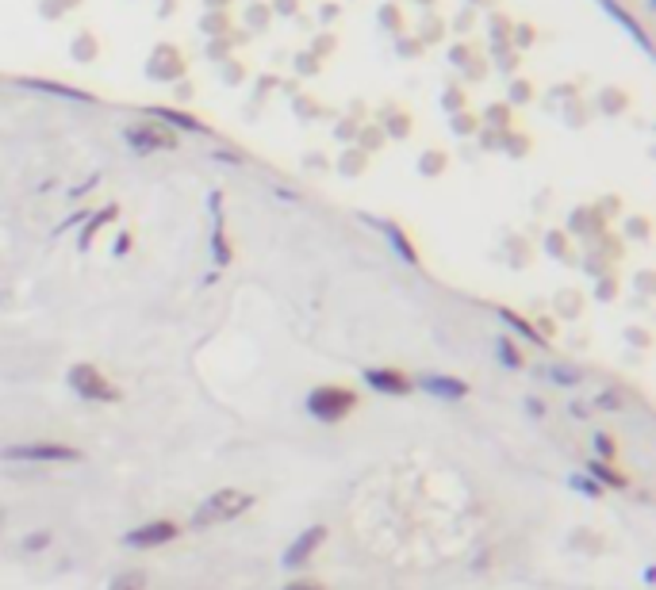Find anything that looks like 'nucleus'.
Wrapping results in <instances>:
<instances>
[{
	"instance_id": "6",
	"label": "nucleus",
	"mask_w": 656,
	"mask_h": 590,
	"mask_svg": "<svg viewBox=\"0 0 656 590\" xmlns=\"http://www.w3.org/2000/svg\"><path fill=\"white\" fill-rule=\"evenodd\" d=\"M323 540H327V529L323 526H311V529H303L292 545L284 548V556H280V564L288 567V571H296V567H303L315 556V548H323Z\"/></svg>"
},
{
	"instance_id": "26",
	"label": "nucleus",
	"mask_w": 656,
	"mask_h": 590,
	"mask_svg": "<svg viewBox=\"0 0 656 590\" xmlns=\"http://www.w3.org/2000/svg\"><path fill=\"white\" fill-rule=\"evenodd\" d=\"M453 130H457V135H472V130H476V116H469V111H457V116H453Z\"/></svg>"
},
{
	"instance_id": "43",
	"label": "nucleus",
	"mask_w": 656,
	"mask_h": 590,
	"mask_svg": "<svg viewBox=\"0 0 656 590\" xmlns=\"http://www.w3.org/2000/svg\"><path fill=\"white\" fill-rule=\"evenodd\" d=\"M127 250H131V238H127V234H119V242H116V253H119V257H123V253H127Z\"/></svg>"
},
{
	"instance_id": "12",
	"label": "nucleus",
	"mask_w": 656,
	"mask_h": 590,
	"mask_svg": "<svg viewBox=\"0 0 656 590\" xmlns=\"http://www.w3.org/2000/svg\"><path fill=\"white\" fill-rule=\"evenodd\" d=\"M587 475H591V480H595L599 487H603V483H606V487H618V490H626V487H630V480H626V475H622V471H614V468L606 464V461H595V464L587 468Z\"/></svg>"
},
{
	"instance_id": "41",
	"label": "nucleus",
	"mask_w": 656,
	"mask_h": 590,
	"mask_svg": "<svg viewBox=\"0 0 656 590\" xmlns=\"http://www.w3.org/2000/svg\"><path fill=\"white\" fill-rule=\"evenodd\" d=\"M606 111H622V96H618V92L606 96Z\"/></svg>"
},
{
	"instance_id": "36",
	"label": "nucleus",
	"mask_w": 656,
	"mask_h": 590,
	"mask_svg": "<svg viewBox=\"0 0 656 590\" xmlns=\"http://www.w3.org/2000/svg\"><path fill=\"white\" fill-rule=\"evenodd\" d=\"M223 24H227V15H212V20H207V27H204V31H207V35H219V31H223Z\"/></svg>"
},
{
	"instance_id": "1",
	"label": "nucleus",
	"mask_w": 656,
	"mask_h": 590,
	"mask_svg": "<svg viewBox=\"0 0 656 590\" xmlns=\"http://www.w3.org/2000/svg\"><path fill=\"white\" fill-rule=\"evenodd\" d=\"M253 506V495L250 490H238V487H223L215 495H207L196 510H192V529H212L219 521H231V518H242Z\"/></svg>"
},
{
	"instance_id": "15",
	"label": "nucleus",
	"mask_w": 656,
	"mask_h": 590,
	"mask_svg": "<svg viewBox=\"0 0 656 590\" xmlns=\"http://www.w3.org/2000/svg\"><path fill=\"white\" fill-rule=\"evenodd\" d=\"M212 211H215V265H231V250H227V238H223V211H219V195H212Z\"/></svg>"
},
{
	"instance_id": "22",
	"label": "nucleus",
	"mask_w": 656,
	"mask_h": 590,
	"mask_svg": "<svg viewBox=\"0 0 656 590\" xmlns=\"http://www.w3.org/2000/svg\"><path fill=\"white\" fill-rule=\"evenodd\" d=\"M108 219H116V207H104V211H100V215H92V223L85 226V234H81V250H89V245H92V234H96V231H100V226H104Z\"/></svg>"
},
{
	"instance_id": "10",
	"label": "nucleus",
	"mask_w": 656,
	"mask_h": 590,
	"mask_svg": "<svg viewBox=\"0 0 656 590\" xmlns=\"http://www.w3.org/2000/svg\"><path fill=\"white\" fill-rule=\"evenodd\" d=\"M181 73H185V62L177 54V46H157L154 62H150V77L169 81V77H181Z\"/></svg>"
},
{
	"instance_id": "23",
	"label": "nucleus",
	"mask_w": 656,
	"mask_h": 590,
	"mask_svg": "<svg viewBox=\"0 0 656 590\" xmlns=\"http://www.w3.org/2000/svg\"><path fill=\"white\" fill-rule=\"evenodd\" d=\"M484 119H488L491 127L503 130V127H510V108H507V104H491V108L484 111Z\"/></svg>"
},
{
	"instance_id": "48",
	"label": "nucleus",
	"mask_w": 656,
	"mask_h": 590,
	"mask_svg": "<svg viewBox=\"0 0 656 590\" xmlns=\"http://www.w3.org/2000/svg\"><path fill=\"white\" fill-rule=\"evenodd\" d=\"M476 5H480V0H476Z\"/></svg>"
},
{
	"instance_id": "13",
	"label": "nucleus",
	"mask_w": 656,
	"mask_h": 590,
	"mask_svg": "<svg viewBox=\"0 0 656 590\" xmlns=\"http://www.w3.org/2000/svg\"><path fill=\"white\" fill-rule=\"evenodd\" d=\"M499 319H503V322H507V326H510V330H515L518 338L534 341V346H546V338L537 334V326H530V322H526L522 315H515V310H507V307H503V310H499Z\"/></svg>"
},
{
	"instance_id": "2",
	"label": "nucleus",
	"mask_w": 656,
	"mask_h": 590,
	"mask_svg": "<svg viewBox=\"0 0 656 590\" xmlns=\"http://www.w3.org/2000/svg\"><path fill=\"white\" fill-rule=\"evenodd\" d=\"M0 461H20V464H73V461H81V449H77V445H62V441H27V445L0 449Z\"/></svg>"
},
{
	"instance_id": "20",
	"label": "nucleus",
	"mask_w": 656,
	"mask_h": 590,
	"mask_svg": "<svg viewBox=\"0 0 656 590\" xmlns=\"http://www.w3.org/2000/svg\"><path fill=\"white\" fill-rule=\"evenodd\" d=\"M445 166H450V157H445L442 150H430V154H423V161H419V173H423V176H438Z\"/></svg>"
},
{
	"instance_id": "34",
	"label": "nucleus",
	"mask_w": 656,
	"mask_h": 590,
	"mask_svg": "<svg viewBox=\"0 0 656 590\" xmlns=\"http://www.w3.org/2000/svg\"><path fill=\"white\" fill-rule=\"evenodd\" d=\"M546 245H549V253H553V257H565V238H561V234H549V242H546Z\"/></svg>"
},
{
	"instance_id": "25",
	"label": "nucleus",
	"mask_w": 656,
	"mask_h": 590,
	"mask_svg": "<svg viewBox=\"0 0 656 590\" xmlns=\"http://www.w3.org/2000/svg\"><path fill=\"white\" fill-rule=\"evenodd\" d=\"M568 483H572L575 490H584V495H591V499H599V495H603V487H599L595 480H587V475H572Z\"/></svg>"
},
{
	"instance_id": "7",
	"label": "nucleus",
	"mask_w": 656,
	"mask_h": 590,
	"mask_svg": "<svg viewBox=\"0 0 656 590\" xmlns=\"http://www.w3.org/2000/svg\"><path fill=\"white\" fill-rule=\"evenodd\" d=\"M123 138L135 154H157V150H173L177 146V138L169 130H157V127H127Z\"/></svg>"
},
{
	"instance_id": "18",
	"label": "nucleus",
	"mask_w": 656,
	"mask_h": 590,
	"mask_svg": "<svg viewBox=\"0 0 656 590\" xmlns=\"http://www.w3.org/2000/svg\"><path fill=\"white\" fill-rule=\"evenodd\" d=\"M108 590H147V571H123V576L111 579Z\"/></svg>"
},
{
	"instance_id": "3",
	"label": "nucleus",
	"mask_w": 656,
	"mask_h": 590,
	"mask_svg": "<svg viewBox=\"0 0 656 590\" xmlns=\"http://www.w3.org/2000/svg\"><path fill=\"white\" fill-rule=\"evenodd\" d=\"M354 406H357V395L349 387H334V384H323V387H315L311 395H308V414L315 422H342L346 414H354Z\"/></svg>"
},
{
	"instance_id": "17",
	"label": "nucleus",
	"mask_w": 656,
	"mask_h": 590,
	"mask_svg": "<svg viewBox=\"0 0 656 590\" xmlns=\"http://www.w3.org/2000/svg\"><path fill=\"white\" fill-rule=\"evenodd\" d=\"M599 5H603L606 12H611V15H614V20H618L622 27H626V31H630V35H633V39H637V43H642V46H645V51H649V39L642 35V27H637V24H633V15H626V12H622V8L614 5V0H599Z\"/></svg>"
},
{
	"instance_id": "38",
	"label": "nucleus",
	"mask_w": 656,
	"mask_h": 590,
	"mask_svg": "<svg viewBox=\"0 0 656 590\" xmlns=\"http://www.w3.org/2000/svg\"><path fill=\"white\" fill-rule=\"evenodd\" d=\"M392 135H395V138L407 135V116H395V119H392Z\"/></svg>"
},
{
	"instance_id": "5",
	"label": "nucleus",
	"mask_w": 656,
	"mask_h": 590,
	"mask_svg": "<svg viewBox=\"0 0 656 590\" xmlns=\"http://www.w3.org/2000/svg\"><path fill=\"white\" fill-rule=\"evenodd\" d=\"M177 533H181V526L177 521H147V526H138V529H131L123 537V545L127 548H162V545H169V540H177Z\"/></svg>"
},
{
	"instance_id": "16",
	"label": "nucleus",
	"mask_w": 656,
	"mask_h": 590,
	"mask_svg": "<svg viewBox=\"0 0 656 590\" xmlns=\"http://www.w3.org/2000/svg\"><path fill=\"white\" fill-rule=\"evenodd\" d=\"M150 116H157V119H166V123H173V127H181V130H207L200 119H192V116H185V111H173V108H150Z\"/></svg>"
},
{
	"instance_id": "29",
	"label": "nucleus",
	"mask_w": 656,
	"mask_h": 590,
	"mask_svg": "<svg viewBox=\"0 0 656 590\" xmlns=\"http://www.w3.org/2000/svg\"><path fill=\"white\" fill-rule=\"evenodd\" d=\"M595 452L603 456V461H611V456H614V441L606 433H595Z\"/></svg>"
},
{
	"instance_id": "40",
	"label": "nucleus",
	"mask_w": 656,
	"mask_h": 590,
	"mask_svg": "<svg viewBox=\"0 0 656 590\" xmlns=\"http://www.w3.org/2000/svg\"><path fill=\"white\" fill-rule=\"evenodd\" d=\"M423 43H399V54H419Z\"/></svg>"
},
{
	"instance_id": "4",
	"label": "nucleus",
	"mask_w": 656,
	"mask_h": 590,
	"mask_svg": "<svg viewBox=\"0 0 656 590\" xmlns=\"http://www.w3.org/2000/svg\"><path fill=\"white\" fill-rule=\"evenodd\" d=\"M66 384H70L81 399H89V403H116V399H119V387L111 384V380H104V376L96 372L92 365H73V368L66 372Z\"/></svg>"
},
{
	"instance_id": "28",
	"label": "nucleus",
	"mask_w": 656,
	"mask_h": 590,
	"mask_svg": "<svg viewBox=\"0 0 656 590\" xmlns=\"http://www.w3.org/2000/svg\"><path fill=\"white\" fill-rule=\"evenodd\" d=\"M46 545H51V533L39 529V533H31V537L24 540V552H39V548H46Z\"/></svg>"
},
{
	"instance_id": "31",
	"label": "nucleus",
	"mask_w": 656,
	"mask_h": 590,
	"mask_svg": "<svg viewBox=\"0 0 656 590\" xmlns=\"http://www.w3.org/2000/svg\"><path fill=\"white\" fill-rule=\"evenodd\" d=\"M361 166H365L361 154H346V157H342V173H346V176H349V173H361Z\"/></svg>"
},
{
	"instance_id": "47",
	"label": "nucleus",
	"mask_w": 656,
	"mask_h": 590,
	"mask_svg": "<svg viewBox=\"0 0 656 590\" xmlns=\"http://www.w3.org/2000/svg\"><path fill=\"white\" fill-rule=\"evenodd\" d=\"M423 5H430V0H423Z\"/></svg>"
},
{
	"instance_id": "30",
	"label": "nucleus",
	"mask_w": 656,
	"mask_h": 590,
	"mask_svg": "<svg viewBox=\"0 0 656 590\" xmlns=\"http://www.w3.org/2000/svg\"><path fill=\"white\" fill-rule=\"evenodd\" d=\"M491 27H495V31H491L495 43H503V35H510V20H507V15H495Z\"/></svg>"
},
{
	"instance_id": "9",
	"label": "nucleus",
	"mask_w": 656,
	"mask_h": 590,
	"mask_svg": "<svg viewBox=\"0 0 656 590\" xmlns=\"http://www.w3.org/2000/svg\"><path fill=\"white\" fill-rule=\"evenodd\" d=\"M419 387L430 391V395H438V399H465L469 395V384L457 380V376H423Z\"/></svg>"
},
{
	"instance_id": "14",
	"label": "nucleus",
	"mask_w": 656,
	"mask_h": 590,
	"mask_svg": "<svg viewBox=\"0 0 656 590\" xmlns=\"http://www.w3.org/2000/svg\"><path fill=\"white\" fill-rule=\"evenodd\" d=\"M24 89H35V92H51V96H66V100H85L92 104V96L81 89H66V85H54V81H24Z\"/></svg>"
},
{
	"instance_id": "46",
	"label": "nucleus",
	"mask_w": 656,
	"mask_h": 590,
	"mask_svg": "<svg viewBox=\"0 0 656 590\" xmlns=\"http://www.w3.org/2000/svg\"><path fill=\"white\" fill-rule=\"evenodd\" d=\"M0 526H5V510H0Z\"/></svg>"
},
{
	"instance_id": "32",
	"label": "nucleus",
	"mask_w": 656,
	"mask_h": 590,
	"mask_svg": "<svg viewBox=\"0 0 656 590\" xmlns=\"http://www.w3.org/2000/svg\"><path fill=\"white\" fill-rule=\"evenodd\" d=\"M503 146H507V150L515 154V157H522V154H526V138H522V135H507V138H503Z\"/></svg>"
},
{
	"instance_id": "45",
	"label": "nucleus",
	"mask_w": 656,
	"mask_h": 590,
	"mask_svg": "<svg viewBox=\"0 0 656 590\" xmlns=\"http://www.w3.org/2000/svg\"><path fill=\"white\" fill-rule=\"evenodd\" d=\"M207 5H215V8H219V5H227V0H207Z\"/></svg>"
},
{
	"instance_id": "37",
	"label": "nucleus",
	"mask_w": 656,
	"mask_h": 590,
	"mask_svg": "<svg viewBox=\"0 0 656 590\" xmlns=\"http://www.w3.org/2000/svg\"><path fill=\"white\" fill-rule=\"evenodd\" d=\"M526 411H530L534 418H541V414H546V403H541V399H534V395H530V399H526Z\"/></svg>"
},
{
	"instance_id": "8",
	"label": "nucleus",
	"mask_w": 656,
	"mask_h": 590,
	"mask_svg": "<svg viewBox=\"0 0 656 590\" xmlns=\"http://www.w3.org/2000/svg\"><path fill=\"white\" fill-rule=\"evenodd\" d=\"M365 384H369L373 391H380V395H411V380L404 372H395V368H365Z\"/></svg>"
},
{
	"instance_id": "35",
	"label": "nucleus",
	"mask_w": 656,
	"mask_h": 590,
	"mask_svg": "<svg viewBox=\"0 0 656 590\" xmlns=\"http://www.w3.org/2000/svg\"><path fill=\"white\" fill-rule=\"evenodd\" d=\"M510 100H515V104L530 100V85H526V81H518V85H515V92H510Z\"/></svg>"
},
{
	"instance_id": "24",
	"label": "nucleus",
	"mask_w": 656,
	"mask_h": 590,
	"mask_svg": "<svg viewBox=\"0 0 656 590\" xmlns=\"http://www.w3.org/2000/svg\"><path fill=\"white\" fill-rule=\"evenodd\" d=\"M73 54L81 58V62H92V58H96V39H92V35L73 39Z\"/></svg>"
},
{
	"instance_id": "33",
	"label": "nucleus",
	"mask_w": 656,
	"mask_h": 590,
	"mask_svg": "<svg viewBox=\"0 0 656 590\" xmlns=\"http://www.w3.org/2000/svg\"><path fill=\"white\" fill-rule=\"evenodd\" d=\"M442 104L450 108V111H461V104H465V96H461V92L453 89V92H445V96H442Z\"/></svg>"
},
{
	"instance_id": "42",
	"label": "nucleus",
	"mask_w": 656,
	"mask_h": 590,
	"mask_svg": "<svg viewBox=\"0 0 656 590\" xmlns=\"http://www.w3.org/2000/svg\"><path fill=\"white\" fill-rule=\"evenodd\" d=\"M284 590H323V586H318V583H288Z\"/></svg>"
},
{
	"instance_id": "44",
	"label": "nucleus",
	"mask_w": 656,
	"mask_h": 590,
	"mask_svg": "<svg viewBox=\"0 0 656 590\" xmlns=\"http://www.w3.org/2000/svg\"><path fill=\"white\" fill-rule=\"evenodd\" d=\"M265 20H269V12H265V8H261V12H258V8L250 12V24H265Z\"/></svg>"
},
{
	"instance_id": "27",
	"label": "nucleus",
	"mask_w": 656,
	"mask_h": 590,
	"mask_svg": "<svg viewBox=\"0 0 656 590\" xmlns=\"http://www.w3.org/2000/svg\"><path fill=\"white\" fill-rule=\"evenodd\" d=\"M380 24H388V31H404V20H399V12L392 5L380 8Z\"/></svg>"
},
{
	"instance_id": "21",
	"label": "nucleus",
	"mask_w": 656,
	"mask_h": 590,
	"mask_svg": "<svg viewBox=\"0 0 656 590\" xmlns=\"http://www.w3.org/2000/svg\"><path fill=\"white\" fill-rule=\"evenodd\" d=\"M495 349H499V360H503L507 368H522V353H518V346H515V341L499 338V341H495Z\"/></svg>"
},
{
	"instance_id": "19",
	"label": "nucleus",
	"mask_w": 656,
	"mask_h": 590,
	"mask_svg": "<svg viewBox=\"0 0 656 590\" xmlns=\"http://www.w3.org/2000/svg\"><path fill=\"white\" fill-rule=\"evenodd\" d=\"M549 380H553L556 387H575V384H580V368H572V365H553V368H549Z\"/></svg>"
},
{
	"instance_id": "11",
	"label": "nucleus",
	"mask_w": 656,
	"mask_h": 590,
	"mask_svg": "<svg viewBox=\"0 0 656 590\" xmlns=\"http://www.w3.org/2000/svg\"><path fill=\"white\" fill-rule=\"evenodd\" d=\"M376 226H380V231H384V238H388V242H392V250H395L399 257H404V261H407V265H419V253H414V245L407 242V234H404V231H399V226H395V223H376Z\"/></svg>"
},
{
	"instance_id": "39",
	"label": "nucleus",
	"mask_w": 656,
	"mask_h": 590,
	"mask_svg": "<svg viewBox=\"0 0 656 590\" xmlns=\"http://www.w3.org/2000/svg\"><path fill=\"white\" fill-rule=\"evenodd\" d=\"M453 65H465L469 62V46H453V58H450Z\"/></svg>"
}]
</instances>
